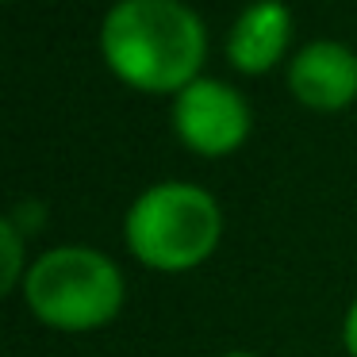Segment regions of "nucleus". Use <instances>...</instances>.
<instances>
[{
  "instance_id": "1a4fd4ad",
  "label": "nucleus",
  "mask_w": 357,
  "mask_h": 357,
  "mask_svg": "<svg viewBox=\"0 0 357 357\" xmlns=\"http://www.w3.org/2000/svg\"><path fill=\"white\" fill-rule=\"evenodd\" d=\"M223 357H254V354H223Z\"/></svg>"
},
{
  "instance_id": "0eeeda50",
  "label": "nucleus",
  "mask_w": 357,
  "mask_h": 357,
  "mask_svg": "<svg viewBox=\"0 0 357 357\" xmlns=\"http://www.w3.org/2000/svg\"><path fill=\"white\" fill-rule=\"evenodd\" d=\"M0 250H4V269H0V292L8 296V292H16V288L24 284L27 269H31V265H24V231H20V227L12 223L8 215L0 219Z\"/></svg>"
},
{
  "instance_id": "20e7f679",
  "label": "nucleus",
  "mask_w": 357,
  "mask_h": 357,
  "mask_svg": "<svg viewBox=\"0 0 357 357\" xmlns=\"http://www.w3.org/2000/svg\"><path fill=\"white\" fill-rule=\"evenodd\" d=\"M169 119L177 142L200 158H227L242 150L254 127L246 96L215 77H196L188 89H181L173 96Z\"/></svg>"
},
{
  "instance_id": "6e6552de",
  "label": "nucleus",
  "mask_w": 357,
  "mask_h": 357,
  "mask_svg": "<svg viewBox=\"0 0 357 357\" xmlns=\"http://www.w3.org/2000/svg\"><path fill=\"white\" fill-rule=\"evenodd\" d=\"M342 346H346L349 357H357V300L349 303L346 319H342Z\"/></svg>"
},
{
  "instance_id": "7ed1b4c3",
  "label": "nucleus",
  "mask_w": 357,
  "mask_h": 357,
  "mask_svg": "<svg viewBox=\"0 0 357 357\" xmlns=\"http://www.w3.org/2000/svg\"><path fill=\"white\" fill-rule=\"evenodd\" d=\"M24 303L43 326L66 334L100 331L123 311L127 284L119 265L93 246H54L27 269Z\"/></svg>"
},
{
  "instance_id": "423d86ee",
  "label": "nucleus",
  "mask_w": 357,
  "mask_h": 357,
  "mask_svg": "<svg viewBox=\"0 0 357 357\" xmlns=\"http://www.w3.org/2000/svg\"><path fill=\"white\" fill-rule=\"evenodd\" d=\"M292 43V12L284 0H250L227 31V62L242 77L277 70Z\"/></svg>"
},
{
  "instance_id": "9d476101",
  "label": "nucleus",
  "mask_w": 357,
  "mask_h": 357,
  "mask_svg": "<svg viewBox=\"0 0 357 357\" xmlns=\"http://www.w3.org/2000/svg\"><path fill=\"white\" fill-rule=\"evenodd\" d=\"M4 4H16V0H4Z\"/></svg>"
},
{
  "instance_id": "f03ea898",
  "label": "nucleus",
  "mask_w": 357,
  "mask_h": 357,
  "mask_svg": "<svg viewBox=\"0 0 357 357\" xmlns=\"http://www.w3.org/2000/svg\"><path fill=\"white\" fill-rule=\"evenodd\" d=\"M127 250L154 273H188L215 254L223 208L204 185L158 181L127 211Z\"/></svg>"
},
{
  "instance_id": "f257e3e1",
  "label": "nucleus",
  "mask_w": 357,
  "mask_h": 357,
  "mask_svg": "<svg viewBox=\"0 0 357 357\" xmlns=\"http://www.w3.org/2000/svg\"><path fill=\"white\" fill-rule=\"evenodd\" d=\"M112 77L146 96H177L204 77L208 27L185 0H116L100 20Z\"/></svg>"
},
{
  "instance_id": "39448f33",
  "label": "nucleus",
  "mask_w": 357,
  "mask_h": 357,
  "mask_svg": "<svg viewBox=\"0 0 357 357\" xmlns=\"http://www.w3.org/2000/svg\"><path fill=\"white\" fill-rule=\"evenodd\" d=\"M288 93L307 112H346L357 100V50L338 39L303 43L288 62Z\"/></svg>"
}]
</instances>
